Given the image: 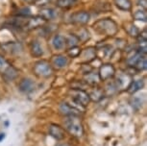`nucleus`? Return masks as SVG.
<instances>
[{
    "mask_svg": "<svg viewBox=\"0 0 147 146\" xmlns=\"http://www.w3.org/2000/svg\"><path fill=\"white\" fill-rule=\"evenodd\" d=\"M49 135L57 140H62L65 137V129L57 124H51L49 126Z\"/></svg>",
    "mask_w": 147,
    "mask_h": 146,
    "instance_id": "0eeeda50",
    "label": "nucleus"
},
{
    "mask_svg": "<svg viewBox=\"0 0 147 146\" xmlns=\"http://www.w3.org/2000/svg\"><path fill=\"white\" fill-rule=\"evenodd\" d=\"M18 15L21 16H27L30 15V9L29 8H23V9L19 10Z\"/></svg>",
    "mask_w": 147,
    "mask_h": 146,
    "instance_id": "a878e982",
    "label": "nucleus"
},
{
    "mask_svg": "<svg viewBox=\"0 0 147 146\" xmlns=\"http://www.w3.org/2000/svg\"><path fill=\"white\" fill-rule=\"evenodd\" d=\"M63 127L72 137H81L84 134V128L79 115H71L66 117L63 120Z\"/></svg>",
    "mask_w": 147,
    "mask_h": 146,
    "instance_id": "f257e3e1",
    "label": "nucleus"
},
{
    "mask_svg": "<svg viewBox=\"0 0 147 146\" xmlns=\"http://www.w3.org/2000/svg\"><path fill=\"white\" fill-rule=\"evenodd\" d=\"M77 37H78L80 40H87L90 38V33H88V31H87L86 29H83L80 31V35H78Z\"/></svg>",
    "mask_w": 147,
    "mask_h": 146,
    "instance_id": "393cba45",
    "label": "nucleus"
},
{
    "mask_svg": "<svg viewBox=\"0 0 147 146\" xmlns=\"http://www.w3.org/2000/svg\"><path fill=\"white\" fill-rule=\"evenodd\" d=\"M90 18V13L85 12V11H82V12H76L72 13L70 16V21L74 24H86L88 22Z\"/></svg>",
    "mask_w": 147,
    "mask_h": 146,
    "instance_id": "423d86ee",
    "label": "nucleus"
},
{
    "mask_svg": "<svg viewBox=\"0 0 147 146\" xmlns=\"http://www.w3.org/2000/svg\"><path fill=\"white\" fill-rule=\"evenodd\" d=\"M18 87H19V89H20L22 92H32V90L34 89L35 84H34V82H33L31 79L24 78V79L21 80L20 83H19Z\"/></svg>",
    "mask_w": 147,
    "mask_h": 146,
    "instance_id": "9d476101",
    "label": "nucleus"
},
{
    "mask_svg": "<svg viewBox=\"0 0 147 146\" xmlns=\"http://www.w3.org/2000/svg\"><path fill=\"white\" fill-rule=\"evenodd\" d=\"M142 56H145V55L140 54V52L137 51V52H136V54L134 55V56L130 57L129 59L127 60V63H128V65H131V67H135V65H137V63L138 62V60H140Z\"/></svg>",
    "mask_w": 147,
    "mask_h": 146,
    "instance_id": "aec40b11",
    "label": "nucleus"
},
{
    "mask_svg": "<svg viewBox=\"0 0 147 146\" xmlns=\"http://www.w3.org/2000/svg\"><path fill=\"white\" fill-rule=\"evenodd\" d=\"M79 0H57L56 6L61 9H69L78 3Z\"/></svg>",
    "mask_w": 147,
    "mask_h": 146,
    "instance_id": "2eb2a0df",
    "label": "nucleus"
},
{
    "mask_svg": "<svg viewBox=\"0 0 147 146\" xmlns=\"http://www.w3.org/2000/svg\"><path fill=\"white\" fill-rule=\"evenodd\" d=\"M52 44H53V47L55 49L61 50L65 45V38L61 35H55L53 40H52Z\"/></svg>",
    "mask_w": 147,
    "mask_h": 146,
    "instance_id": "ddd939ff",
    "label": "nucleus"
},
{
    "mask_svg": "<svg viewBox=\"0 0 147 146\" xmlns=\"http://www.w3.org/2000/svg\"><path fill=\"white\" fill-rule=\"evenodd\" d=\"M53 63H54V65L57 68H63L67 65L68 61L66 57L63 56V55H58V56L54 57Z\"/></svg>",
    "mask_w": 147,
    "mask_h": 146,
    "instance_id": "dca6fc26",
    "label": "nucleus"
},
{
    "mask_svg": "<svg viewBox=\"0 0 147 146\" xmlns=\"http://www.w3.org/2000/svg\"><path fill=\"white\" fill-rule=\"evenodd\" d=\"M80 53H81V51H80V49L77 47V46H74V47H71L69 50L67 51V54L69 55V57L71 58H76L78 57Z\"/></svg>",
    "mask_w": 147,
    "mask_h": 146,
    "instance_id": "b1692460",
    "label": "nucleus"
},
{
    "mask_svg": "<svg viewBox=\"0 0 147 146\" xmlns=\"http://www.w3.org/2000/svg\"><path fill=\"white\" fill-rule=\"evenodd\" d=\"M134 18L136 20H141V21H145L147 20V15L145 10H140V11H137L134 13Z\"/></svg>",
    "mask_w": 147,
    "mask_h": 146,
    "instance_id": "4be33fe9",
    "label": "nucleus"
},
{
    "mask_svg": "<svg viewBox=\"0 0 147 146\" xmlns=\"http://www.w3.org/2000/svg\"><path fill=\"white\" fill-rule=\"evenodd\" d=\"M138 6H140L141 8H143V10H146V8H147V1L146 0H138Z\"/></svg>",
    "mask_w": 147,
    "mask_h": 146,
    "instance_id": "bb28decb",
    "label": "nucleus"
},
{
    "mask_svg": "<svg viewBox=\"0 0 147 146\" xmlns=\"http://www.w3.org/2000/svg\"><path fill=\"white\" fill-rule=\"evenodd\" d=\"M24 2H26V3H35L36 0H23Z\"/></svg>",
    "mask_w": 147,
    "mask_h": 146,
    "instance_id": "c85d7f7f",
    "label": "nucleus"
},
{
    "mask_svg": "<svg viewBox=\"0 0 147 146\" xmlns=\"http://www.w3.org/2000/svg\"><path fill=\"white\" fill-rule=\"evenodd\" d=\"M57 146H69V145L66 144V143H61V144H58Z\"/></svg>",
    "mask_w": 147,
    "mask_h": 146,
    "instance_id": "c756f323",
    "label": "nucleus"
},
{
    "mask_svg": "<svg viewBox=\"0 0 147 146\" xmlns=\"http://www.w3.org/2000/svg\"><path fill=\"white\" fill-rule=\"evenodd\" d=\"M4 137H5V134L0 133V141H2V140L4 139Z\"/></svg>",
    "mask_w": 147,
    "mask_h": 146,
    "instance_id": "cd10ccee",
    "label": "nucleus"
},
{
    "mask_svg": "<svg viewBox=\"0 0 147 146\" xmlns=\"http://www.w3.org/2000/svg\"><path fill=\"white\" fill-rule=\"evenodd\" d=\"M86 80H87V83H88L90 85H96L100 79H99L98 74L95 75V73L91 72V73H88V75L86 76Z\"/></svg>",
    "mask_w": 147,
    "mask_h": 146,
    "instance_id": "412c9836",
    "label": "nucleus"
},
{
    "mask_svg": "<svg viewBox=\"0 0 147 146\" xmlns=\"http://www.w3.org/2000/svg\"><path fill=\"white\" fill-rule=\"evenodd\" d=\"M44 20H51L56 16V12L51 8H44L40 11V15Z\"/></svg>",
    "mask_w": 147,
    "mask_h": 146,
    "instance_id": "f3484780",
    "label": "nucleus"
},
{
    "mask_svg": "<svg viewBox=\"0 0 147 146\" xmlns=\"http://www.w3.org/2000/svg\"><path fill=\"white\" fill-rule=\"evenodd\" d=\"M34 72L36 73V75L47 78V77L52 75V73H53V69H52L51 65L49 64L47 61L41 60V61H38V63H36L35 64Z\"/></svg>",
    "mask_w": 147,
    "mask_h": 146,
    "instance_id": "7ed1b4c3",
    "label": "nucleus"
},
{
    "mask_svg": "<svg viewBox=\"0 0 147 146\" xmlns=\"http://www.w3.org/2000/svg\"><path fill=\"white\" fill-rule=\"evenodd\" d=\"M93 28L96 32L102 35L113 36L118 31V27L113 20L110 18L100 19L93 24Z\"/></svg>",
    "mask_w": 147,
    "mask_h": 146,
    "instance_id": "f03ea898",
    "label": "nucleus"
},
{
    "mask_svg": "<svg viewBox=\"0 0 147 146\" xmlns=\"http://www.w3.org/2000/svg\"><path fill=\"white\" fill-rule=\"evenodd\" d=\"M125 30H126L127 33H128L130 36H132V37H138V34H140V32H138V29L134 25V24H132V23L127 24V25L125 26Z\"/></svg>",
    "mask_w": 147,
    "mask_h": 146,
    "instance_id": "6ab92c4d",
    "label": "nucleus"
},
{
    "mask_svg": "<svg viewBox=\"0 0 147 146\" xmlns=\"http://www.w3.org/2000/svg\"><path fill=\"white\" fill-rule=\"evenodd\" d=\"M115 74V67H113V65L111 64H105L100 67L99 69V79L101 81H107L111 78H113Z\"/></svg>",
    "mask_w": 147,
    "mask_h": 146,
    "instance_id": "39448f33",
    "label": "nucleus"
},
{
    "mask_svg": "<svg viewBox=\"0 0 147 146\" xmlns=\"http://www.w3.org/2000/svg\"><path fill=\"white\" fill-rule=\"evenodd\" d=\"M143 87V81L142 80H137V81H133L129 84V86L127 87V90L129 93H136L140 89H142Z\"/></svg>",
    "mask_w": 147,
    "mask_h": 146,
    "instance_id": "4468645a",
    "label": "nucleus"
},
{
    "mask_svg": "<svg viewBox=\"0 0 147 146\" xmlns=\"http://www.w3.org/2000/svg\"><path fill=\"white\" fill-rule=\"evenodd\" d=\"M80 41V40L77 37V35H70L67 38H65V44H67V46L69 47H74L78 44V42Z\"/></svg>",
    "mask_w": 147,
    "mask_h": 146,
    "instance_id": "a211bd4d",
    "label": "nucleus"
},
{
    "mask_svg": "<svg viewBox=\"0 0 147 146\" xmlns=\"http://www.w3.org/2000/svg\"><path fill=\"white\" fill-rule=\"evenodd\" d=\"M44 22H45V20L40 15L35 16V17H31V18H26L25 24H24V28L34 29V28H37L38 26L43 25Z\"/></svg>",
    "mask_w": 147,
    "mask_h": 146,
    "instance_id": "6e6552de",
    "label": "nucleus"
},
{
    "mask_svg": "<svg viewBox=\"0 0 147 146\" xmlns=\"http://www.w3.org/2000/svg\"><path fill=\"white\" fill-rule=\"evenodd\" d=\"M61 114L66 116H71V115H79V111L74 107L70 106L67 103H62L59 107Z\"/></svg>",
    "mask_w": 147,
    "mask_h": 146,
    "instance_id": "1a4fd4ad",
    "label": "nucleus"
},
{
    "mask_svg": "<svg viewBox=\"0 0 147 146\" xmlns=\"http://www.w3.org/2000/svg\"><path fill=\"white\" fill-rule=\"evenodd\" d=\"M113 2L119 10L124 12H129L132 9V2L130 0H113Z\"/></svg>",
    "mask_w": 147,
    "mask_h": 146,
    "instance_id": "f8f14e48",
    "label": "nucleus"
},
{
    "mask_svg": "<svg viewBox=\"0 0 147 146\" xmlns=\"http://www.w3.org/2000/svg\"><path fill=\"white\" fill-rule=\"evenodd\" d=\"M72 99L78 105L86 107L88 105L90 101V95L82 89H73L72 90Z\"/></svg>",
    "mask_w": 147,
    "mask_h": 146,
    "instance_id": "20e7f679",
    "label": "nucleus"
},
{
    "mask_svg": "<svg viewBox=\"0 0 147 146\" xmlns=\"http://www.w3.org/2000/svg\"><path fill=\"white\" fill-rule=\"evenodd\" d=\"M146 65H147L146 58H145V56H142L140 60H138V62L137 63V65H136L135 67H137L138 70H144V69H146Z\"/></svg>",
    "mask_w": 147,
    "mask_h": 146,
    "instance_id": "5701e85b",
    "label": "nucleus"
},
{
    "mask_svg": "<svg viewBox=\"0 0 147 146\" xmlns=\"http://www.w3.org/2000/svg\"><path fill=\"white\" fill-rule=\"evenodd\" d=\"M30 50H31L32 56H34V57L38 58V57H41L43 55L42 47H41L40 43L36 40L31 42V44H30Z\"/></svg>",
    "mask_w": 147,
    "mask_h": 146,
    "instance_id": "9b49d317",
    "label": "nucleus"
}]
</instances>
